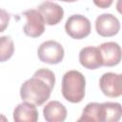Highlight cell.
<instances>
[{
  "label": "cell",
  "mask_w": 122,
  "mask_h": 122,
  "mask_svg": "<svg viewBox=\"0 0 122 122\" xmlns=\"http://www.w3.org/2000/svg\"><path fill=\"white\" fill-rule=\"evenodd\" d=\"M96 32L102 37H112L120 30L119 20L112 13L100 14L95 20Z\"/></svg>",
  "instance_id": "obj_7"
},
{
  "label": "cell",
  "mask_w": 122,
  "mask_h": 122,
  "mask_svg": "<svg viewBox=\"0 0 122 122\" xmlns=\"http://www.w3.org/2000/svg\"><path fill=\"white\" fill-rule=\"evenodd\" d=\"M10 19V13L5 10L0 9V32L4 31L8 28Z\"/></svg>",
  "instance_id": "obj_16"
},
{
  "label": "cell",
  "mask_w": 122,
  "mask_h": 122,
  "mask_svg": "<svg viewBox=\"0 0 122 122\" xmlns=\"http://www.w3.org/2000/svg\"><path fill=\"white\" fill-rule=\"evenodd\" d=\"M101 92L108 97H119L122 94V75L114 72H106L99 79Z\"/></svg>",
  "instance_id": "obj_6"
},
{
  "label": "cell",
  "mask_w": 122,
  "mask_h": 122,
  "mask_svg": "<svg viewBox=\"0 0 122 122\" xmlns=\"http://www.w3.org/2000/svg\"><path fill=\"white\" fill-rule=\"evenodd\" d=\"M59 1H62V2H69V3H71V2H76L77 0H59Z\"/></svg>",
  "instance_id": "obj_18"
},
{
  "label": "cell",
  "mask_w": 122,
  "mask_h": 122,
  "mask_svg": "<svg viewBox=\"0 0 122 122\" xmlns=\"http://www.w3.org/2000/svg\"><path fill=\"white\" fill-rule=\"evenodd\" d=\"M77 121H92V122H102V106L101 103L91 102L84 108L81 116Z\"/></svg>",
  "instance_id": "obj_14"
},
{
  "label": "cell",
  "mask_w": 122,
  "mask_h": 122,
  "mask_svg": "<svg viewBox=\"0 0 122 122\" xmlns=\"http://www.w3.org/2000/svg\"><path fill=\"white\" fill-rule=\"evenodd\" d=\"M54 84L55 75L53 71L49 69H39L31 78L27 79L21 85V99L35 106H41L50 98Z\"/></svg>",
  "instance_id": "obj_1"
},
{
  "label": "cell",
  "mask_w": 122,
  "mask_h": 122,
  "mask_svg": "<svg viewBox=\"0 0 122 122\" xmlns=\"http://www.w3.org/2000/svg\"><path fill=\"white\" fill-rule=\"evenodd\" d=\"M80 64L88 70H95L102 66V58L97 47H85L79 52Z\"/></svg>",
  "instance_id": "obj_10"
},
{
  "label": "cell",
  "mask_w": 122,
  "mask_h": 122,
  "mask_svg": "<svg viewBox=\"0 0 122 122\" xmlns=\"http://www.w3.org/2000/svg\"><path fill=\"white\" fill-rule=\"evenodd\" d=\"M37 55L40 61L43 63L56 65L62 62L65 55V51L63 46L57 41L48 40L39 46L37 50Z\"/></svg>",
  "instance_id": "obj_3"
},
{
  "label": "cell",
  "mask_w": 122,
  "mask_h": 122,
  "mask_svg": "<svg viewBox=\"0 0 122 122\" xmlns=\"http://www.w3.org/2000/svg\"><path fill=\"white\" fill-rule=\"evenodd\" d=\"M92 2L96 7L100 9H107L112 6L113 0H92Z\"/></svg>",
  "instance_id": "obj_17"
},
{
  "label": "cell",
  "mask_w": 122,
  "mask_h": 122,
  "mask_svg": "<svg viewBox=\"0 0 122 122\" xmlns=\"http://www.w3.org/2000/svg\"><path fill=\"white\" fill-rule=\"evenodd\" d=\"M37 10L42 15L45 24L49 26L57 25L64 17V10L56 3L46 1L39 5Z\"/></svg>",
  "instance_id": "obj_8"
},
{
  "label": "cell",
  "mask_w": 122,
  "mask_h": 122,
  "mask_svg": "<svg viewBox=\"0 0 122 122\" xmlns=\"http://www.w3.org/2000/svg\"><path fill=\"white\" fill-rule=\"evenodd\" d=\"M102 58V66L113 67L121 61V48L116 42H106L98 47Z\"/></svg>",
  "instance_id": "obj_9"
},
{
  "label": "cell",
  "mask_w": 122,
  "mask_h": 122,
  "mask_svg": "<svg viewBox=\"0 0 122 122\" xmlns=\"http://www.w3.org/2000/svg\"><path fill=\"white\" fill-rule=\"evenodd\" d=\"M86 89L85 76L78 71H69L62 78V95L71 103H79L84 99Z\"/></svg>",
  "instance_id": "obj_2"
},
{
  "label": "cell",
  "mask_w": 122,
  "mask_h": 122,
  "mask_svg": "<svg viewBox=\"0 0 122 122\" xmlns=\"http://www.w3.org/2000/svg\"><path fill=\"white\" fill-rule=\"evenodd\" d=\"M23 15L26 17V24L23 27V31L27 36L36 38L44 33L45 22L37 10H27L23 12Z\"/></svg>",
  "instance_id": "obj_5"
},
{
  "label": "cell",
  "mask_w": 122,
  "mask_h": 122,
  "mask_svg": "<svg viewBox=\"0 0 122 122\" xmlns=\"http://www.w3.org/2000/svg\"><path fill=\"white\" fill-rule=\"evenodd\" d=\"M43 114L47 122H63L67 117V109L61 102L53 100L46 104Z\"/></svg>",
  "instance_id": "obj_12"
},
{
  "label": "cell",
  "mask_w": 122,
  "mask_h": 122,
  "mask_svg": "<svg viewBox=\"0 0 122 122\" xmlns=\"http://www.w3.org/2000/svg\"><path fill=\"white\" fill-rule=\"evenodd\" d=\"M65 30L67 34L73 39H83L91 33V22L84 15L73 14L67 19Z\"/></svg>",
  "instance_id": "obj_4"
},
{
  "label": "cell",
  "mask_w": 122,
  "mask_h": 122,
  "mask_svg": "<svg viewBox=\"0 0 122 122\" xmlns=\"http://www.w3.org/2000/svg\"><path fill=\"white\" fill-rule=\"evenodd\" d=\"M102 106V122H117L122 115V107L117 102L101 103Z\"/></svg>",
  "instance_id": "obj_13"
},
{
  "label": "cell",
  "mask_w": 122,
  "mask_h": 122,
  "mask_svg": "<svg viewBox=\"0 0 122 122\" xmlns=\"http://www.w3.org/2000/svg\"><path fill=\"white\" fill-rule=\"evenodd\" d=\"M14 52L13 40L8 36H0V62L8 61Z\"/></svg>",
  "instance_id": "obj_15"
},
{
  "label": "cell",
  "mask_w": 122,
  "mask_h": 122,
  "mask_svg": "<svg viewBox=\"0 0 122 122\" xmlns=\"http://www.w3.org/2000/svg\"><path fill=\"white\" fill-rule=\"evenodd\" d=\"M0 120H4V121H7V118H6L5 116H2V115H0Z\"/></svg>",
  "instance_id": "obj_19"
},
{
  "label": "cell",
  "mask_w": 122,
  "mask_h": 122,
  "mask_svg": "<svg viewBox=\"0 0 122 122\" xmlns=\"http://www.w3.org/2000/svg\"><path fill=\"white\" fill-rule=\"evenodd\" d=\"M13 120L15 122H36L38 111L32 103L23 101L13 110Z\"/></svg>",
  "instance_id": "obj_11"
}]
</instances>
